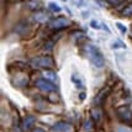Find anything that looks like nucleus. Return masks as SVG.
Returning <instances> with one entry per match:
<instances>
[{
	"instance_id": "f257e3e1",
	"label": "nucleus",
	"mask_w": 132,
	"mask_h": 132,
	"mask_svg": "<svg viewBox=\"0 0 132 132\" xmlns=\"http://www.w3.org/2000/svg\"><path fill=\"white\" fill-rule=\"evenodd\" d=\"M86 54H88L89 61H90L95 67H98V68L104 67V64H105L104 56H103V53L100 52V50H99L95 45H88V46H86Z\"/></svg>"
},
{
	"instance_id": "f03ea898",
	"label": "nucleus",
	"mask_w": 132,
	"mask_h": 132,
	"mask_svg": "<svg viewBox=\"0 0 132 132\" xmlns=\"http://www.w3.org/2000/svg\"><path fill=\"white\" fill-rule=\"evenodd\" d=\"M31 67L35 69H42V68H52L54 65V62L51 57H36L31 59Z\"/></svg>"
},
{
	"instance_id": "7ed1b4c3",
	"label": "nucleus",
	"mask_w": 132,
	"mask_h": 132,
	"mask_svg": "<svg viewBox=\"0 0 132 132\" xmlns=\"http://www.w3.org/2000/svg\"><path fill=\"white\" fill-rule=\"evenodd\" d=\"M69 25H70V20L64 16L53 17L52 20L48 21V27L52 30H62V29L68 27Z\"/></svg>"
},
{
	"instance_id": "20e7f679",
	"label": "nucleus",
	"mask_w": 132,
	"mask_h": 132,
	"mask_svg": "<svg viewBox=\"0 0 132 132\" xmlns=\"http://www.w3.org/2000/svg\"><path fill=\"white\" fill-rule=\"evenodd\" d=\"M36 85H37L38 89L43 90V92H47V93H52V92H56V90H57L56 84H53V83L46 80V79H40V80H37Z\"/></svg>"
},
{
	"instance_id": "39448f33",
	"label": "nucleus",
	"mask_w": 132,
	"mask_h": 132,
	"mask_svg": "<svg viewBox=\"0 0 132 132\" xmlns=\"http://www.w3.org/2000/svg\"><path fill=\"white\" fill-rule=\"evenodd\" d=\"M70 130H72V126L67 122H63V121L58 122L53 126V131L54 132H69Z\"/></svg>"
},
{
	"instance_id": "423d86ee",
	"label": "nucleus",
	"mask_w": 132,
	"mask_h": 132,
	"mask_svg": "<svg viewBox=\"0 0 132 132\" xmlns=\"http://www.w3.org/2000/svg\"><path fill=\"white\" fill-rule=\"evenodd\" d=\"M43 77L46 78V80L51 81V83H53V84H54V81L58 79L57 74H56L53 70H51V69H47V70H45V72H43Z\"/></svg>"
},
{
	"instance_id": "0eeeda50",
	"label": "nucleus",
	"mask_w": 132,
	"mask_h": 132,
	"mask_svg": "<svg viewBox=\"0 0 132 132\" xmlns=\"http://www.w3.org/2000/svg\"><path fill=\"white\" fill-rule=\"evenodd\" d=\"M34 19L36 20V21H40V22H43V21H46L47 19H48V16H47V14H45V12H37L36 15L34 16Z\"/></svg>"
},
{
	"instance_id": "6e6552de",
	"label": "nucleus",
	"mask_w": 132,
	"mask_h": 132,
	"mask_svg": "<svg viewBox=\"0 0 132 132\" xmlns=\"http://www.w3.org/2000/svg\"><path fill=\"white\" fill-rule=\"evenodd\" d=\"M34 122H35V117H32V116H29L26 120L23 121V128H25V130L30 128V127L34 125Z\"/></svg>"
},
{
	"instance_id": "1a4fd4ad",
	"label": "nucleus",
	"mask_w": 132,
	"mask_h": 132,
	"mask_svg": "<svg viewBox=\"0 0 132 132\" xmlns=\"http://www.w3.org/2000/svg\"><path fill=\"white\" fill-rule=\"evenodd\" d=\"M122 14H123L125 16H131L132 15V3L131 4H128V5L122 10Z\"/></svg>"
},
{
	"instance_id": "9d476101",
	"label": "nucleus",
	"mask_w": 132,
	"mask_h": 132,
	"mask_svg": "<svg viewBox=\"0 0 132 132\" xmlns=\"http://www.w3.org/2000/svg\"><path fill=\"white\" fill-rule=\"evenodd\" d=\"M119 47H121V48H126V45L122 42V41L117 40L115 41L114 43H112V46H111V48H114V50H116V48H119Z\"/></svg>"
},
{
	"instance_id": "9b49d317",
	"label": "nucleus",
	"mask_w": 132,
	"mask_h": 132,
	"mask_svg": "<svg viewBox=\"0 0 132 132\" xmlns=\"http://www.w3.org/2000/svg\"><path fill=\"white\" fill-rule=\"evenodd\" d=\"M50 9H51L53 12H59L61 11V7H59L57 4H54V3H50Z\"/></svg>"
},
{
	"instance_id": "f8f14e48",
	"label": "nucleus",
	"mask_w": 132,
	"mask_h": 132,
	"mask_svg": "<svg viewBox=\"0 0 132 132\" xmlns=\"http://www.w3.org/2000/svg\"><path fill=\"white\" fill-rule=\"evenodd\" d=\"M116 27H117V29L120 30V31L122 32V34H126V32H127L126 26H125V25H122L121 22H116Z\"/></svg>"
},
{
	"instance_id": "ddd939ff",
	"label": "nucleus",
	"mask_w": 132,
	"mask_h": 132,
	"mask_svg": "<svg viewBox=\"0 0 132 132\" xmlns=\"http://www.w3.org/2000/svg\"><path fill=\"white\" fill-rule=\"evenodd\" d=\"M90 25H92L93 27H94V29H100V27H101V26H103V25H101V23L100 22H98V21H95V20H93L92 22H90Z\"/></svg>"
},
{
	"instance_id": "4468645a",
	"label": "nucleus",
	"mask_w": 132,
	"mask_h": 132,
	"mask_svg": "<svg viewBox=\"0 0 132 132\" xmlns=\"http://www.w3.org/2000/svg\"><path fill=\"white\" fill-rule=\"evenodd\" d=\"M117 132H132V128H130V127H119Z\"/></svg>"
},
{
	"instance_id": "2eb2a0df",
	"label": "nucleus",
	"mask_w": 132,
	"mask_h": 132,
	"mask_svg": "<svg viewBox=\"0 0 132 132\" xmlns=\"http://www.w3.org/2000/svg\"><path fill=\"white\" fill-rule=\"evenodd\" d=\"M32 132H46V131H45L43 128H41V127H36V128H35Z\"/></svg>"
}]
</instances>
